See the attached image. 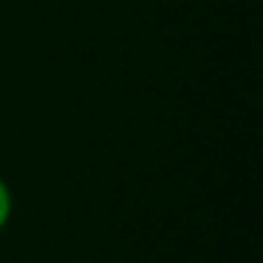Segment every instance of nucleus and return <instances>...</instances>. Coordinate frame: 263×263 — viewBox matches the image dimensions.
I'll use <instances>...</instances> for the list:
<instances>
[{"mask_svg": "<svg viewBox=\"0 0 263 263\" xmlns=\"http://www.w3.org/2000/svg\"><path fill=\"white\" fill-rule=\"evenodd\" d=\"M12 210H14V198H12V190H9V184L0 178V229L9 223V218H12Z\"/></svg>", "mask_w": 263, "mask_h": 263, "instance_id": "f257e3e1", "label": "nucleus"}]
</instances>
